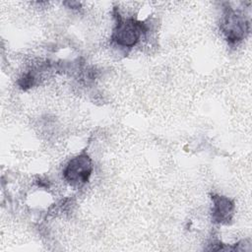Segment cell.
Returning a JSON list of instances; mask_svg holds the SVG:
<instances>
[{
  "instance_id": "obj_1",
  "label": "cell",
  "mask_w": 252,
  "mask_h": 252,
  "mask_svg": "<svg viewBox=\"0 0 252 252\" xmlns=\"http://www.w3.org/2000/svg\"><path fill=\"white\" fill-rule=\"evenodd\" d=\"M114 18L116 23L111 34V40L120 47L131 48L135 46L149 31L146 22L139 21L134 17L124 18L115 11Z\"/></svg>"
},
{
  "instance_id": "obj_2",
  "label": "cell",
  "mask_w": 252,
  "mask_h": 252,
  "mask_svg": "<svg viewBox=\"0 0 252 252\" xmlns=\"http://www.w3.org/2000/svg\"><path fill=\"white\" fill-rule=\"evenodd\" d=\"M220 31L229 43L235 44L249 33L250 24L243 13L228 6L225 7L220 20Z\"/></svg>"
},
{
  "instance_id": "obj_3",
  "label": "cell",
  "mask_w": 252,
  "mask_h": 252,
  "mask_svg": "<svg viewBox=\"0 0 252 252\" xmlns=\"http://www.w3.org/2000/svg\"><path fill=\"white\" fill-rule=\"evenodd\" d=\"M93 160L86 151L72 158L63 169V177L72 187L85 185L93 172Z\"/></svg>"
},
{
  "instance_id": "obj_4",
  "label": "cell",
  "mask_w": 252,
  "mask_h": 252,
  "mask_svg": "<svg viewBox=\"0 0 252 252\" xmlns=\"http://www.w3.org/2000/svg\"><path fill=\"white\" fill-rule=\"evenodd\" d=\"M212 220L218 224H228L234 215V202L225 196L212 194Z\"/></svg>"
}]
</instances>
